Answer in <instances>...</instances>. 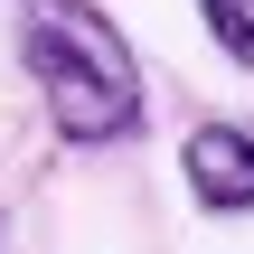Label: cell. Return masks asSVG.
<instances>
[{
    "mask_svg": "<svg viewBox=\"0 0 254 254\" xmlns=\"http://www.w3.org/2000/svg\"><path fill=\"white\" fill-rule=\"evenodd\" d=\"M207 9V28H217V47L236 57V66H254V0H198Z\"/></svg>",
    "mask_w": 254,
    "mask_h": 254,
    "instance_id": "3957f363",
    "label": "cell"
},
{
    "mask_svg": "<svg viewBox=\"0 0 254 254\" xmlns=\"http://www.w3.org/2000/svg\"><path fill=\"white\" fill-rule=\"evenodd\" d=\"M179 170H189L198 207H217V217H245L254 207V132H236V123H198L189 151H179Z\"/></svg>",
    "mask_w": 254,
    "mask_h": 254,
    "instance_id": "7a4b0ae2",
    "label": "cell"
},
{
    "mask_svg": "<svg viewBox=\"0 0 254 254\" xmlns=\"http://www.w3.org/2000/svg\"><path fill=\"white\" fill-rule=\"evenodd\" d=\"M19 47H28V75H38L47 123L66 141L94 151V141H123L141 123V75H132V47L113 38L104 9H85V0H28Z\"/></svg>",
    "mask_w": 254,
    "mask_h": 254,
    "instance_id": "6da1fadb",
    "label": "cell"
}]
</instances>
